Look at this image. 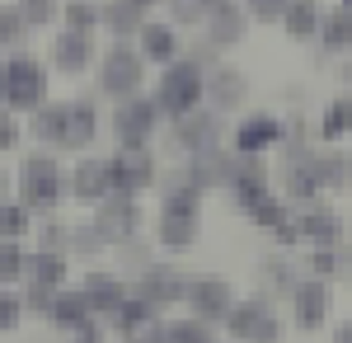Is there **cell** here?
Listing matches in <instances>:
<instances>
[{
  "mask_svg": "<svg viewBox=\"0 0 352 343\" xmlns=\"http://www.w3.org/2000/svg\"><path fill=\"white\" fill-rule=\"evenodd\" d=\"M155 108L160 113H169V118H184V113H192V108L207 99V71L202 66H192L188 56H179V61H169L164 66L160 85H155Z\"/></svg>",
  "mask_w": 352,
  "mask_h": 343,
  "instance_id": "1",
  "label": "cell"
},
{
  "mask_svg": "<svg viewBox=\"0 0 352 343\" xmlns=\"http://www.w3.org/2000/svg\"><path fill=\"white\" fill-rule=\"evenodd\" d=\"M141 80H146V56H141V48H132V43H113L109 52H104V61H99V76H94V85H99V94L104 99H132V94H141Z\"/></svg>",
  "mask_w": 352,
  "mask_h": 343,
  "instance_id": "2",
  "label": "cell"
},
{
  "mask_svg": "<svg viewBox=\"0 0 352 343\" xmlns=\"http://www.w3.org/2000/svg\"><path fill=\"white\" fill-rule=\"evenodd\" d=\"M0 99L5 108H19V113L47 104V66L38 56H10L0 71Z\"/></svg>",
  "mask_w": 352,
  "mask_h": 343,
  "instance_id": "3",
  "label": "cell"
},
{
  "mask_svg": "<svg viewBox=\"0 0 352 343\" xmlns=\"http://www.w3.org/2000/svg\"><path fill=\"white\" fill-rule=\"evenodd\" d=\"M66 193V174L52 156H24L19 165V202L28 211H52Z\"/></svg>",
  "mask_w": 352,
  "mask_h": 343,
  "instance_id": "4",
  "label": "cell"
},
{
  "mask_svg": "<svg viewBox=\"0 0 352 343\" xmlns=\"http://www.w3.org/2000/svg\"><path fill=\"white\" fill-rule=\"evenodd\" d=\"M109 174H113V193L141 198L146 188L160 179V165L151 156V146H118L109 156Z\"/></svg>",
  "mask_w": 352,
  "mask_h": 343,
  "instance_id": "5",
  "label": "cell"
},
{
  "mask_svg": "<svg viewBox=\"0 0 352 343\" xmlns=\"http://www.w3.org/2000/svg\"><path fill=\"white\" fill-rule=\"evenodd\" d=\"M89 226H94V236L104 240V245H127V240L141 236V202L113 193V198H104L94 207V221Z\"/></svg>",
  "mask_w": 352,
  "mask_h": 343,
  "instance_id": "6",
  "label": "cell"
},
{
  "mask_svg": "<svg viewBox=\"0 0 352 343\" xmlns=\"http://www.w3.org/2000/svg\"><path fill=\"white\" fill-rule=\"evenodd\" d=\"M155 123H160L155 99L132 94V99H122V104H118V113H113V136H118V146H146V141H151V132H155Z\"/></svg>",
  "mask_w": 352,
  "mask_h": 343,
  "instance_id": "7",
  "label": "cell"
},
{
  "mask_svg": "<svg viewBox=\"0 0 352 343\" xmlns=\"http://www.w3.org/2000/svg\"><path fill=\"white\" fill-rule=\"evenodd\" d=\"M333 311V291L324 278H305L292 287V324L296 329H324Z\"/></svg>",
  "mask_w": 352,
  "mask_h": 343,
  "instance_id": "8",
  "label": "cell"
},
{
  "mask_svg": "<svg viewBox=\"0 0 352 343\" xmlns=\"http://www.w3.org/2000/svg\"><path fill=\"white\" fill-rule=\"evenodd\" d=\"M184 301H188V315L217 324V320L230 315V306H235V287H230L226 278H192Z\"/></svg>",
  "mask_w": 352,
  "mask_h": 343,
  "instance_id": "9",
  "label": "cell"
},
{
  "mask_svg": "<svg viewBox=\"0 0 352 343\" xmlns=\"http://www.w3.org/2000/svg\"><path fill=\"white\" fill-rule=\"evenodd\" d=\"M282 141H287V123L277 113H249L235 127V156H263Z\"/></svg>",
  "mask_w": 352,
  "mask_h": 343,
  "instance_id": "10",
  "label": "cell"
},
{
  "mask_svg": "<svg viewBox=\"0 0 352 343\" xmlns=\"http://www.w3.org/2000/svg\"><path fill=\"white\" fill-rule=\"evenodd\" d=\"M66 184H71V198H80L89 207H99L104 198H113V174H109V160L104 156H85L71 165V174H66Z\"/></svg>",
  "mask_w": 352,
  "mask_h": 343,
  "instance_id": "11",
  "label": "cell"
},
{
  "mask_svg": "<svg viewBox=\"0 0 352 343\" xmlns=\"http://www.w3.org/2000/svg\"><path fill=\"white\" fill-rule=\"evenodd\" d=\"M136 296H146L155 311H164V306H174V301H184L188 296V282H184V273L169 264H151L141 278H136Z\"/></svg>",
  "mask_w": 352,
  "mask_h": 343,
  "instance_id": "12",
  "label": "cell"
},
{
  "mask_svg": "<svg viewBox=\"0 0 352 343\" xmlns=\"http://www.w3.org/2000/svg\"><path fill=\"white\" fill-rule=\"evenodd\" d=\"M221 141V113H202V108H192L184 118H174V146L192 156V151H202V146H217Z\"/></svg>",
  "mask_w": 352,
  "mask_h": 343,
  "instance_id": "13",
  "label": "cell"
},
{
  "mask_svg": "<svg viewBox=\"0 0 352 343\" xmlns=\"http://www.w3.org/2000/svg\"><path fill=\"white\" fill-rule=\"evenodd\" d=\"M52 66L66 76H80L94 66V33H76V28H61L52 38Z\"/></svg>",
  "mask_w": 352,
  "mask_h": 343,
  "instance_id": "14",
  "label": "cell"
},
{
  "mask_svg": "<svg viewBox=\"0 0 352 343\" xmlns=\"http://www.w3.org/2000/svg\"><path fill=\"white\" fill-rule=\"evenodd\" d=\"M207 99H212L217 113H235V108H244V99H249V76L235 71V66L207 71Z\"/></svg>",
  "mask_w": 352,
  "mask_h": 343,
  "instance_id": "15",
  "label": "cell"
},
{
  "mask_svg": "<svg viewBox=\"0 0 352 343\" xmlns=\"http://www.w3.org/2000/svg\"><path fill=\"white\" fill-rule=\"evenodd\" d=\"M85 301H89V311H94V315H118V311H122V301H127V296H132V291L122 287V278H118V273H89V278H85Z\"/></svg>",
  "mask_w": 352,
  "mask_h": 343,
  "instance_id": "16",
  "label": "cell"
},
{
  "mask_svg": "<svg viewBox=\"0 0 352 343\" xmlns=\"http://www.w3.org/2000/svg\"><path fill=\"white\" fill-rule=\"evenodd\" d=\"M146 0H104V19H99V28H109L118 43H127V38H136L141 28H146Z\"/></svg>",
  "mask_w": 352,
  "mask_h": 343,
  "instance_id": "17",
  "label": "cell"
},
{
  "mask_svg": "<svg viewBox=\"0 0 352 343\" xmlns=\"http://www.w3.org/2000/svg\"><path fill=\"white\" fill-rule=\"evenodd\" d=\"M207 33L217 48H235L244 33H249V10L235 5V0H217V10L207 14Z\"/></svg>",
  "mask_w": 352,
  "mask_h": 343,
  "instance_id": "18",
  "label": "cell"
},
{
  "mask_svg": "<svg viewBox=\"0 0 352 343\" xmlns=\"http://www.w3.org/2000/svg\"><path fill=\"white\" fill-rule=\"evenodd\" d=\"M296 226H300V240H310V245H338L343 240V216L324 202H310L296 216Z\"/></svg>",
  "mask_w": 352,
  "mask_h": 343,
  "instance_id": "19",
  "label": "cell"
},
{
  "mask_svg": "<svg viewBox=\"0 0 352 343\" xmlns=\"http://www.w3.org/2000/svg\"><path fill=\"white\" fill-rule=\"evenodd\" d=\"M136 38H141V56L155 61V66H169V61L184 56V38H179L174 24H146Z\"/></svg>",
  "mask_w": 352,
  "mask_h": 343,
  "instance_id": "20",
  "label": "cell"
},
{
  "mask_svg": "<svg viewBox=\"0 0 352 343\" xmlns=\"http://www.w3.org/2000/svg\"><path fill=\"white\" fill-rule=\"evenodd\" d=\"M99 136V113L89 99H76L71 113H66V136H61V151H89Z\"/></svg>",
  "mask_w": 352,
  "mask_h": 343,
  "instance_id": "21",
  "label": "cell"
},
{
  "mask_svg": "<svg viewBox=\"0 0 352 343\" xmlns=\"http://www.w3.org/2000/svg\"><path fill=\"white\" fill-rule=\"evenodd\" d=\"M66 278H71V254H61V249H38V254H28L24 282H38V287H66Z\"/></svg>",
  "mask_w": 352,
  "mask_h": 343,
  "instance_id": "22",
  "label": "cell"
},
{
  "mask_svg": "<svg viewBox=\"0 0 352 343\" xmlns=\"http://www.w3.org/2000/svg\"><path fill=\"white\" fill-rule=\"evenodd\" d=\"M310 169L324 193H343L352 184V156L348 151H310Z\"/></svg>",
  "mask_w": 352,
  "mask_h": 343,
  "instance_id": "23",
  "label": "cell"
},
{
  "mask_svg": "<svg viewBox=\"0 0 352 343\" xmlns=\"http://www.w3.org/2000/svg\"><path fill=\"white\" fill-rule=\"evenodd\" d=\"M320 19H324L320 0H287L282 28H287V38H292V43H305V38H320Z\"/></svg>",
  "mask_w": 352,
  "mask_h": 343,
  "instance_id": "24",
  "label": "cell"
},
{
  "mask_svg": "<svg viewBox=\"0 0 352 343\" xmlns=\"http://www.w3.org/2000/svg\"><path fill=\"white\" fill-rule=\"evenodd\" d=\"M268 311H272V306H268V291H258V296H249V301H235V306H230V315L221 320V324H226V334H230V339H244V343H249L254 324L268 315Z\"/></svg>",
  "mask_w": 352,
  "mask_h": 343,
  "instance_id": "25",
  "label": "cell"
},
{
  "mask_svg": "<svg viewBox=\"0 0 352 343\" xmlns=\"http://www.w3.org/2000/svg\"><path fill=\"white\" fill-rule=\"evenodd\" d=\"M348 136H352V94H338V99H329L324 113H320V141L338 146V141H348Z\"/></svg>",
  "mask_w": 352,
  "mask_h": 343,
  "instance_id": "26",
  "label": "cell"
},
{
  "mask_svg": "<svg viewBox=\"0 0 352 343\" xmlns=\"http://www.w3.org/2000/svg\"><path fill=\"white\" fill-rule=\"evenodd\" d=\"M66 113H71V104H38L33 108V123H28L33 141L61 146V136H66Z\"/></svg>",
  "mask_w": 352,
  "mask_h": 343,
  "instance_id": "27",
  "label": "cell"
},
{
  "mask_svg": "<svg viewBox=\"0 0 352 343\" xmlns=\"http://www.w3.org/2000/svg\"><path fill=\"white\" fill-rule=\"evenodd\" d=\"M320 43H324V52H333V56L352 52V14L343 10V5L329 10L324 19H320Z\"/></svg>",
  "mask_w": 352,
  "mask_h": 343,
  "instance_id": "28",
  "label": "cell"
},
{
  "mask_svg": "<svg viewBox=\"0 0 352 343\" xmlns=\"http://www.w3.org/2000/svg\"><path fill=\"white\" fill-rule=\"evenodd\" d=\"M160 245L164 249H192L197 245V216H184V211H160Z\"/></svg>",
  "mask_w": 352,
  "mask_h": 343,
  "instance_id": "29",
  "label": "cell"
},
{
  "mask_svg": "<svg viewBox=\"0 0 352 343\" xmlns=\"http://www.w3.org/2000/svg\"><path fill=\"white\" fill-rule=\"evenodd\" d=\"M52 324H61V329H80L85 320H94V311H89V301H85V291H56V301H52Z\"/></svg>",
  "mask_w": 352,
  "mask_h": 343,
  "instance_id": "30",
  "label": "cell"
},
{
  "mask_svg": "<svg viewBox=\"0 0 352 343\" xmlns=\"http://www.w3.org/2000/svg\"><path fill=\"white\" fill-rule=\"evenodd\" d=\"M249 216H254V226H263V231H272V236H277L282 226H292V221H296V216H292V202H287L282 193H268V198L249 211Z\"/></svg>",
  "mask_w": 352,
  "mask_h": 343,
  "instance_id": "31",
  "label": "cell"
},
{
  "mask_svg": "<svg viewBox=\"0 0 352 343\" xmlns=\"http://www.w3.org/2000/svg\"><path fill=\"white\" fill-rule=\"evenodd\" d=\"M99 19H104V0H66V28L94 33Z\"/></svg>",
  "mask_w": 352,
  "mask_h": 343,
  "instance_id": "32",
  "label": "cell"
},
{
  "mask_svg": "<svg viewBox=\"0 0 352 343\" xmlns=\"http://www.w3.org/2000/svg\"><path fill=\"white\" fill-rule=\"evenodd\" d=\"M212 10H217V0H169L174 24H207Z\"/></svg>",
  "mask_w": 352,
  "mask_h": 343,
  "instance_id": "33",
  "label": "cell"
},
{
  "mask_svg": "<svg viewBox=\"0 0 352 343\" xmlns=\"http://www.w3.org/2000/svg\"><path fill=\"white\" fill-rule=\"evenodd\" d=\"M28 216H33V211H28L24 202H0V236L19 240L28 231Z\"/></svg>",
  "mask_w": 352,
  "mask_h": 343,
  "instance_id": "34",
  "label": "cell"
},
{
  "mask_svg": "<svg viewBox=\"0 0 352 343\" xmlns=\"http://www.w3.org/2000/svg\"><path fill=\"white\" fill-rule=\"evenodd\" d=\"M343 273V254L333 249V245H315V254H310V278H338Z\"/></svg>",
  "mask_w": 352,
  "mask_h": 343,
  "instance_id": "35",
  "label": "cell"
},
{
  "mask_svg": "<svg viewBox=\"0 0 352 343\" xmlns=\"http://www.w3.org/2000/svg\"><path fill=\"white\" fill-rule=\"evenodd\" d=\"M24 268H28V254L19 249V240H5V245H0V278H5V282H19Z\"/></svg>",
  "mask_w": 352,
  "mask_h": 343,
  "instance_id": "36",
  "label": "cell"
},
{
  "mask_svg": "<svg viewBox=\"0 0 352 343\" xmlns=\"http://www.w3.org/2000/svg\"><path fill=\"white\" fill-rule=\"evenodd\" d=\"M19 14L28 19V28H43L61 14V0H19Z\"/></svg>",
  "mask_w": 352,
  "mask_h": 343,
  "instance_id": "37",
  "label": "cell"
},
{
  "mask_svg": "<svg viewBox=\"0 0 352 343\" xmlns=\"http://www.w3.org/2000/svg\"><path fill=\"white\" fill-rule=\"evenodd\" d=\"M28 38V19L19 14V5H10V10H0V43H19Z\"/></svg>",
  "mask_w": 352,
  "mask_h": 343,
  "instance_id": "38",
  "label": "cell"
},
{
  "mask_svg": "<svg viewBox=\"0 0 352 343\" xmlns=\"http://www.w3.org/2000/svg\"><path fill=\"white\" fill-rule=\"evenodd\" d=\"M282 334H287V324H282V320L272 315H263L258 320V324H254V334H249V343H282Z\"/></svg>",
  "mask_w": 352,
  "mask_h": 343,
  "instance_id": "39",
  "label": "cell"
},
{
  "mask_svg": "<svg viewBox=\"0 0 352 343\" xmlns=\"http://www.w3.org/2000/svg\"><path fill=\"white\" fill-rule=\"evenodd\" d=\"M24 320V296H14V291H0V329H14Z\"/></svg>",
  "mask_w": 352,
  "mask_h": 343,
  "instance_id": "40",
  "label": "cell"
},
{
  "mask_svg": "<svg viewBox=\"0 0 352 343\" xmlns=\"http://www.w3.org/2000/svg\"><path fill=\"white\" fill-rule=\"evenodd\" d=\"M14 141H19V127H14V113H10V108L0 104V151H10Z\"/></svg>",
  "mask_w": 352,
  "mask_h": 343,
  "instance_id": "41",
  "label": "cell"
},
{
  "mask_svg": "<svg viewBox=\"0 0 352 343\" xmlns=\"http://www.w3.org/2000/svg\"><path fill=\"white\" fill-rule=\"evenodd\" d=\"M71 334H76V343H104V334H99V324H94V320H85L80 329H71Z\"/></svg>",
  "mask_w": 352,
  "mask_h": 343,
  "instance_id": "42",
  "label": "cell"
},
{
  "mask_svg": "<svg viewBox=\"0 0 352 343\" xmlns=\"http://www.w3.org/2000/svg\"><path fill=\"white\" fill-rule=\"evenodd\" d=\"M333 343H352V320H348V324H338V329H333Z\"/></svg>",
  "mask_w": 352,
  "mask_h": 343,
  "instance_id": "43",
  "label": "cell"
},
{
  "mask_svg": "<svg viewBox=\"0 0 352 343\" xmlns=\"http://www.w3.org/2000/svg\"><path fill=\"white\" fill-rule=\"evenodd\" d=\"M343 85H352V56L343 61Z\"/></svg>",
  "mask_w": 352,
  "mask_h": 343,
  "instance_id": "44",
  "label": "cell"
},
{
  "mask_svg": "<svg viewBox=\"0 0 352 343\" xmlns=\"http://www.w3.org/2000/svg\"><path fill=\"white\" fill-rule=\"evenodd\" d=\"M0 71H5V56H0Z\"/></svg>",
  "mask_w": 352,
  "mask_h": 343,
  "instance_id": "45",
  "label": "cell"
},
{
  "mask_svg": "<svg viewBox=\"0 0 352 343\" xmlns=\"http://www.w3.org/2000/svg\"><path fill=\"white\" fill-rule=\"evenodd\" d=\"M146 5H155V0H146Z\"/></svg>",
  "mask_w": 352,
  "mask_h": 343,
  "instance_id": "46",
  "label": "cell"
}]
</instances>
